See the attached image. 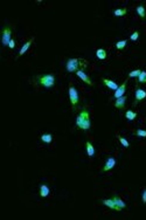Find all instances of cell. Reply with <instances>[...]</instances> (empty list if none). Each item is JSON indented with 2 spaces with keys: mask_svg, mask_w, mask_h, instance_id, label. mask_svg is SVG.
Listing matches in <instances>:
<instances>
[{
  "mask_svg": "<svg viewBox=\"0 0 146 220\" xmlns=\"http://www.w3.org/2000/svg\"><path fill=\"white\" fill-rule=\"evenodd\" d=\"M76 126L83 130V131H88L91 126V121H90V115H89V111L87 109L82 110L80 114L77 115L76 117V121H75Z\"/></svg>",
  "mask_w": 146,
  "mask_h": 220,
  "instance_id": "obj_1",
  "label": "cell"
},
{
  "mask_svg": "<svg viewBox=\"0 0 146 220\" xmlns=\"http://www.w3.org/2000/svg\"><path fill=\"white\" fill-rule=\"evenodd\" d=\"M140 73H142V70H140V69L132 70V71H130V73H129V77H138V76L140 75Z\"/></svg>",
  "mask_w": 146,
  "mask_h": 220,
  "instance_id": "obj_26",
  "label": "cell"
},
{
  "mask_svg": "<svg viewBox=\"0 0 146 220\" xmlns=\"http://www.w3.org/2000/svg\"><path fill=\"white\" fill-rule=\"evenodd\" d=\"M125 117L127 121H133L136 117H137V112H134L132 110H126L125 112Z\"/></svg>",
  "mask_w": 146,
  "mask_h": 220,
  "instance_id": "obj_21",
  "label": "cell"
},
{
  "mask_svg": "<svg viewBox=\"0 0 146 220\" xmlns=\"http://www.w3.org/2000/svg\"><path fill=\"white\" fill-rule=\"evenodd\" d=\"M134 134H136V136H138V137L146 138V130H144V129H138Z\"/></svg>",
  "mask_w": 146,
  "mask_h": 220,
  "instance_id": "obj_25",
  "label": "cell"
},
{
  "mask_svg": "<svg viewBox=\"0 0 146 220\" xmlns=\"http://www.w3.org/2000/svg\"><path fill=\"white\" fill-rule=\"evenodd\" d=\"M126 96H122L119 98H117L116 101H115V107L117 108V109H124V107H125V103H126Z\"/></svg>",
  "mask_w": 146,
  "mask_h": 220,
  "instance_id": "obj_13",
  "label": "cell"
},
{
  "mask_svg": "<svg viewBox=\"0 0 146 220\" xmlns=\"http://www.w3.org/2000/svg\"><path fill=\"white\" fill-rule=\"evenodd\" d=\"M138 83H146V71L145 70H142L140 75L138 76Z\"/></svg>",
  "mask_w": 146,
  "mask_h": 220,
  "instance_id": "obj_24",
  "label": "cell"
},
{
  "mask_svg": "<svg viewBox=\"0 0 146 220\" xmlns=\"http://www.w3.org/2000/svg\"><path fill=\"white\" fill-rule=\"evenodd\" d=\"M38 83L44 87V88H53L55 85V76L52 74H46V75H40L36 77Z\"/></svg>",
  "mask_w": 146,
  "mask_h": 220,
  "instance_id": "obj_3",
  "label": "cell"
},
{
  "mask_svg": "<svg viewBox=\"0 0 146 220\" xmlns=\"http://www.w3.org/2000/svg\"><path fill=\"white\" fill-rule=\"evenodd\" d=\"M126 13H127V8H126V7H124V8H118V10H115V11H113V15L117 16V18L124 16Z\"/></svg>",
  "mask_w": 146,
  "mask_h": 220,
  "instance_id": "obj_19",
  "label": "cell"
},
{
  "mask_svg": "<svg viewBox=\"0 0 146 220\" xmlns=\"http://www.w3.org/2000/svg\"><path fill=\"white\" fill-rule=\"evenodd\" d=\"M39 191H40L41 197H42V198H46V197H48V195H49V193H50V189H49V186H48L47 184L42 183V184H40Z\"/></svg>",
  "mask_w": 146,
  "mask_h": 220,
  "instance_id": "obj_10",
  "label": "cell"
},
{
  "mask_svg": "<svg viewBox=\"0 0 146 220\" xmlns=\"http://www.w3.org/2000/svg\"><path fill=\"white\" fill-rule=\"evenodd\" d=\"M126 84H127V81H124V82L120 84L119 87L117 88V90H115V94H113V98H119V97L124 96L125 91H126Z\"/></svg>",
  "mask_w": 146,
  "mask_h": 220,
  "instance_id": "obj_7",
  "label": "cell"
},
{
  "mask_svg": "<svg viewBox=\"0 0 146 220\" xmlns=\"http://www.w3.org/2000/svg\"><path fill=\"white\" fill-rule=\"evenodd\" d=\"M142 200H143V204H146V189L142 192Z\"/></svg>",
  "mask_w": 146,
  "mask_h": 220,
  "instance_id": "obj_28",
  "label": "cell"
},
{
  "mask_svg": "<svg viewBox=\"0 0 146 220\" xmlns=\"http://www.w3.org/2000/svg\"><path fill=\"white\" fill-rule=\"evenodd\" d=\"M96 56H97V59H99V60H105L106 56H107L106 51L105 49H103V48L97 49V51H96Z\"/></svg>",
  "mask_w": 146,
  "mask_h": 220,
  "instance_id": "obj_17",
  "label": "cell"
},
{
  "mask_svg": "<svg viewBox=\"0 0 146 220\" xmlns=\"http://www.w3.org/2000/svg\"><path fill=\"white\" fill-rule=\"evenodd\" d=\"M11 40H12V27L6 25L1 29V42H2V46H8Z\"/></svg>",
  "mask_w": 146,
  "mask_h": 220,
  "instance_id": "obj_4",
  "label": "cell"
},
{
  "mask_svg": "<svg viewBox=\"0 0 146 220\" xmlns=\"http://www.w3.org/2000/svg\"><path fill=\"white\" fill-rule=\"evenodd\" d=\"M68 94H69V100H70V103H71L73 108H75L79 104V101H80V96H79L77 89L74 85H70L69 89H68Z\"/></svg>",
  "mask_w": 146,
  "mask_h": 220,
  "instance_id": "obj_5",
  "label": "cell"
},
{
  "mask_svg": "<svg viewBox=\"0 0 146 220\" xmlns=\"http://www.w3.org/2000/svg\"><path fill=\"white\" fill-rule=\"evenodd\" d=\"M117 137H118V140H119V143L122 144V145H123V146H124V148H126V149H127V148L130 146V143L127 142V139H126L125 137H123V136H120V135H118Z\"/></svg>",
  "mask_w": 146,
  "mask_h": 220,
  "instance_id": "obj_23",
  "label": "cell"
},
{
  "mask_svg": "<svg viewBox=\"0 0 146 220\" xmlns=\"http://www.w3.org/2000/svg\"><path fill=\"white\" fill-rule=\"evenodd\" d=\"M126 45H127V40H120V41H117L116 42V48L118 49V51H122V49H124L125 47H126Z\"/></svg>",
  "mask_w": 146,
  "mask_h": 220,
  "instance_id": "obj_22",
  "label": "cell"
},
{
  "mask_svg": "<svg viewBox=\"0 0 146 220\" xmlns=\"http://www.w3.org/2000/svg\"><path fill=\"white\" fill-rule=\"evenodd\" d=\"M138 38H139V32H138V30H134L132 34L130 35V40H131V41H137Z\"/></svg>",
  "mask_w": 146,
  "mask_h": 220,
  "instance_id": "obj_27",
  "label": "cell"
},
{
  "mask_svg": "<svg viewBox=\"0 0 146 220\" xmlns=\"http://www.w3.org/2000/svg\"><path fill=\"white\" fill-rule=\"evenodd\" d=\"M76 75H77L79 77H80V79L82 80V81H83V82L87 83L88 85H93V83L91 82V80H90V77L88 76V74H87V73H85V71H84L83 69H80V70H77V71H76Z\"/></svg>",
  "mask_w": 146,
  "mask_h": 220,
  "instance_id": "obj_9",
  "label": "cell"
},
{
  "mask_svg": "<svg viewBox=\"0 0 146 220\" xmlns=\"http://www.w3.org/2000/svg\"><path fill=\"white\" fill-rule=\"evenodd\" d=\"M85 150H87V155L89 157H93L95 156V148L90 142H87L85 143Z\"/></svg>",
  "mask_w": 146,
  "mask_h": 220,
  "instance_id": "obj_15",
  "label": "cell"
},
{
  "mask_svg": "<svg viewBox=\"0 0 146 220\" xmlns=\"http://www.w3.org/2000/svg\"><path fill=\"white\" fill-rule=\"evenodd\" d=\"M8 47H10V48H11V49H13L14 47H15V41H14L13 39H12V40H11V42H10V45H8Z\"/></svg>",
  "mask_w": 146,
  "mask_h": 220,
  "instance_id": "obj_29",
  "label": "cell"
},
{
  "mask_svg": "<svg viewBox=\"0 0 146 220\" xmlns=\"http://www.w3.org/2000/svg\"><path fill=\"white\" fill-rule=\"evenodd\" d=\"M102 81H103V83L105 84L109 89H112V90H117V88L119 87V85L115 82V81L109 80V79H102Z\"/></svg>",
  "mask_w": 146,
  "mask_h": 220,
  "instance_id": "obj_12",
  "label": "cell"
},
{
  "mask_svg": "<svg viewBox=\"0 0 146 220\" xmlns=\"http://www.w3.org/2000/svg\"><path fill=\"white\" fill-rule=\"evenodd\" d=\"M117 164V161H116V158H113V157H107L105 161V164L103 166V172H106V171H110V170H112L115 166Z\"/></svg>",
  "mask_w": 146,
  "mask_h": 220,
  "instance_id": "obj_6",
  "label": "cell"
},
{
  "mask_svg": "<svg viewBox=\"0 0 146 220\" xmlns=\"http://www.w3.org/2000/svg\"><path fill=\"white\" fill-rule=\"evenodd\" d=\"M102 204L107 206L109 208H112V210H116V211H120L119 207L115 204L113 199H104V200H102Z\"/></svg>",
  "mask_w": 146,
  "mask_h": 220,
  "instance_id": "obj_11",
  "label": "cell"
},
{
  "mask_svg": "<svg viewBox=\"0 0 146 220\" xmlns=\"http://www.w3.org/2000/svg\"><path fill=\"white\" fill-rule=\"evenodd\" d=\"M112 199H113V201H115V204H116L117 206L119 207L120 210H123V208H125V207H126V204H125V203H124V201H123V200L120 199L119 197H117V195H115V197H113Z\"/></svg>",
  "mask_w": 146,
  "mask_h": 220,
  "instance_id": "obj_18",
  "label": "cell"
},
{
  "mask_svg": "<svg viewBox=\"0 0 146 220\" xmlns=\"http://www.w3.org/2000/svg\"><path fill=\"white\" fill-rule=\"evenodd\" d=\"M33 41H34V39L32 38V39H29V40H28V41H27L26 43H25V45H24V46L21 47V49H20V52H19V55H18V57H19V56H22V55L26 53L27 51L29 49V47L32 46Z\"/></svg>",
  "mask_w": 146,
  "mask_h": 220,
  "instance_id": "obj_14",
  "label": "cell"
},
{
  "mask_svg": "<svg viewBox=\"0 0 146 220\" xmlns=\"http://www.w3.org/2000/svg\"><path fill=\"white\" fill-rule=\"evenodd\" d=\"M136 11H137L138 15H139L142 19H145L146 18V11H145L144 5H138V6H137V8H136Z\"/></svg>",
  "mask_w": 146,
  "mask_h": 220,
  "instance_id": "obj_16",
  "label": "cell"
},
{
  "mask_svg": "<svg viewBox=\"0 0 146 220\" xmlns=\"http://www.w3.org/2000/svg\"><path fill=\"white\" fill-rule=\"evenodd\" d=\"M40 138L43 143H47V144L52 143V140H53V136L50 134H43V135H41Z\"/></svg>",
  "mask_w": 146,
  "mask_h": 220,
  "instance_id": "obj_20",
  "label": "cell"
},
{
  "mask_svg": "<svg viewBox=\"0 0 146 220\" xmlns=\"http://www.w3.org/2000/svg\"><path fill=\"white\" fill-rule=\"evenodd\" d=\"M144 98H146V91L142 88H137L136 89V93H134V104L139 103L140 101H143Z\"/></svg>",
  "mask_w": 146,
  "mask_h": 220,
  "instance_id": "obj_8",
  "label": "cell"
},
{
  "mask_svg": "<svg viewBox=\"0 0 146 220\" xmlns=\"http://www.w3.org/2000/svg\"><path fill=\"white\" fill-rule=\"evenodd\" d=\"M88 66V61L82 60V59H68L66 62V69L68 73H76L80 69L85 68Z\"/></svg>",
  "mask_w": 146,
  "mask_h": 220,
  "instance_id": "obj_2",
  "label": "cell"
}]
</instances>
